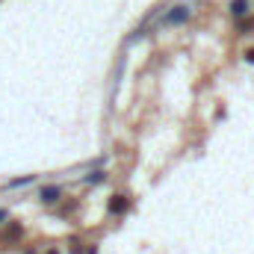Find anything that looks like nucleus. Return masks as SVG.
I'll return each mask as SVG.
<instances>
[{
  "label": "nucleus",
  "mask_w": 254,
  "mask_h": 254,
  "mask_svg": "<svg viewBox=\"0 0 254 254\" xmlns=\"http://www.w3.org/2000/svg\"><path fill=\"white\" fill-rule=\"evenodd\" d=\"M0 219H6V213H3V210H0Z\"/></svg>",
  "instance_id": "7"
},
{
  "label": "nucleus",
  "mask_w": 254,
  "mask_h": 254,
  "mask_svg": "<svg viewBox=\"0 0 254 254\" xmlns=\"http://www.w3.org/2000/svg\"><path fill=\"white\" fill-rule=\"evenodd\" d=\"M231 12H234L237 18L249 15V0H234V3H231Z\"/></svg>",
  "instance_id": "4"
},
{
  "label": "nucleus",
  "mask_w": 254,
  "mask_h": 254,
  "mask_svg": "<svg viewBox=\"0 0 254 254\" xmlns=\"http://www.w3.org/2000/svg\"><path fill=\"white\" fill-rule=\"evenodd\" d=\"M42 201H45V204L60 201V190H57V187H45V190H42Z\"/></svg>",
  "instance_id": "3"
},
{
  "label": "nucleus",
  "mask_w": 254,
  "mask_h": 254,
  "mask_svg": "<svg viewBox=\"0 0 254 254\" xmlns=\"http://www.w3.org/2000/svg\"><path fill=\"white\" fill-rule=\"evenodd\" d=\"M246 60H249V63H254V48L249 51V54H246Z\"/></svg>",
  "instance_id": "6"
},
{
  "label": "nucleus",
  "mask_w": 254,
  "mask_h": 254,
  "mask_svg": "<svg viewBox=\"0 0 254 254\" xmlns=\"http://www.w3.org/2000/svg\"><path fill=\"white\" fill-rule=\"evenodd\" d=\"M125 210H127V198L125 195H116L110 201V213H125Z\"/></svg>",
  "instance_id": "2"
},
{
  "label": "nucleus",
  "mask_w": 254,
  "mask_h": 254,
  "mask_svg": "<svg viewBox=\"0 0 254 254\" xmlns=\"http://www.w3.org/2000/svg\"><path fill=\"white\" fill-rule=\"evenodd\" d=\"M190 18H192V6L190 3H184V6H175L172 12H166L163 27H181V24H187Z\"/></svg>",
  "instance_id": "1"
},
{
  "label": "nucleus",
  "mask_w": 254,
  "mask_h": 254,
  "mask_svg": "<svg viewBox=\"0 0 254 254\" xmlns=\"http://www.w3.org/2000/svg\"><path fill=\"white\" fill-rule=\"evenodd\" d=\"M254 27V18H249V21H243V24H240V30H252Z\"/></svg>",
  "instance_id": "5"
}]
</instances>
